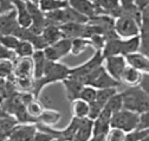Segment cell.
I'll return each instance as SVG.
<instances>
[{"label":"cell","mask_w":149,"mask_h":141,"mask_svg":"<svg viewBox=\"0 0 149 141\" xmlns=\"http://www.w3.org/2000/svg\"><path fill=\"white\" fill-rule=\"evenodd\" d=\"M70 75V68L65 64H62L59 62H49L45 65L43 76L39 80H34L33 82V87H32V95L36 98H39L40 93L43 91V89L51 84V83H56V82H62L64 81L68 76Z\"/></svg>","instance_id":"cell-1"},{"label":"cell","mask_w":149,"mask_h":141,"mask_svg":"<svg viewBox=\"0 0 149 141\" xmlns=\"http://www.w3.org/2000/svg\"><path fill=\"white\" fill-rule=\"evenodd\" d=\"M123 109L134 112L137 114L149 112V96L141 88L130 87L121 93Z\"/></svg>","instance_id":"cell-2"},{"label":"cell","mask_w":149,"mask_h":141,"mask_svg":"<svg viewBox=\"0 0 149 141\" xmlns=\"http://www.w3.org/2000/svg\"><path fill=\"white\" fill-rule=\"evenodd\" d=\"M137 120L139 114L130 112L127 109H122L117 113H115L110 119V127L111 128H117L123 131L124 133L132 132L136 129L137 126Z\"/></svg>","instance_id":"cell-3"},{"label":"cell","mask_w":149,"mask_h":141,"mask_svg":"<svg viewBox=\"0 0 149 141\" xmlns=\"http://www.w3.org/2000/svg\"><path fill=\"white\" fill-rule=\"evenodd\" d=\"M84 85H90L95 89H105V88H117L120 84L118 81L114 80L108 73L104 70L103 65L96 69L94 73H91L89 76H86L84 80Z\"/></svg>","instance_id":"cell-4"},{"label":"cell","mask_w":149,"mask_h":141,"mask_svg":"<svg viewBox=\"0 0 149 141\" xmlns=\"http://www.w3.org/2000/svg\"><path fill=\"white\" fill-rule=\"evenodd\" d=\"M114 31L121 39L132 38L140 34V24L129 15H122L115 19Z\"/></svg>","instance_id":"cell-5"},{"label":"cell","mask_w":149,"mask_h":141,"mask_svg":"<svg viewBox=\"0 0 149 141\" xmlns=\"http://www.w3.org/2000/svg\"><path fill=\"white\" fill-rule=\"evenodd\" d=\"M103 61H104V57L102 55V51L97 50V51H95L94 56H92L90 59H88L86 62H84L83 64H81L78 66H74V68H70V75L76 76L83 81L86 76H89L91 73H94L96 69L102 66Z\"/></svg>","instance_id":"cell-6"},{"label":"cell","mask_w":149,"mask_h":141,"mask_svg":"<svg viewBox=\"0 0 149 141\" xmlns=\"http://www.w3.org/2000/svg\"><path fill=\"white\" fill-rule=\"evenodd\" d=\"M71 49V39L69 38H61L52 45L46 46L43 52L46 61L49 62H58L62 57H65L70 54Z\"/></svg>","instance_id":"cell-7"},{"label":"cell","mask_w":149,"mask_h":141,"mask_svg":"<svg viewBox=\"0 0 149 141\" xmlns=\"http://www.w3.org/2000/svg\"><path fill=\"white\" fill-rule=\"evenodd\" d=\"M13 81L34 80L33 77V64L31 57H17L13 62Z\"/></svg>","instance_id":"cell-8"},{"label":"cell","mask_w":149,"mask_h":141,"mask_svg":"<svg viewBox=\"0 0 149 141\" xmlns=\"http://www.w3.org/2000/svg\"><path fill=\"white\" fill-rule=\"evenodd\" d=\"M36 132V123H17L7 138L12 141H33Z\"/></svg>","instance_id":"cell-9"},{"label":"cell","mask_w":149,"mask_h":141,"mask_svg":"<svg viewBox=\"0 0 149 141\" xmlns=\"http://www.w3.org/2000/svg\"><path fill=\"white\" fill-rule=\"evenodd\" d=\"M125 66L127 63L123 56H110V57H105L103 61V68L108 73V75H110L114 80L118 82Z\"/></svg>","instance_id":"cell-10"},{"label":"cell","mask_w":149,"mask_h":141,"mask_svg":"<svg viewBox=\"0 0 149 141\" xmlns=\"http://www.w3.org/2000/svg\"><path fill=\"white\" fill-rule=\"evenodd\" d=\"M66 3L70 8H72L76 12H78L79 14L86 17L88 19L94 15L102 14L98 6L94 3L89 1V0H66Z\"/></svg>","instance_id":"cell-11"},{"label":"cell","mask_w":149,"mask_h":141,"mask_svg":"<svg viewBox=\"0 0 149 141\" xmlns=\"http://www.w3.org/2000/svg\"><path fill=\"white\" fill-rule=\"evenodd\" d=\"M62 83H63L64 89H65L66 98L70 102L78 98L79 93L84 87V83L81 78H78L76 76H71V75H69L64 81H62Z\"/></svg>","instance_id":"cell-12"},{"label":"cell","mask_w":149,"mask_h":141,"mask_svg":"<svg viewBox=\"0 0 149 141\" xmlns=\"http://www.w3.org/2000/svg\"><path fill=\"white\" fill-rule=\"evenodd\" d=\"M123 57H124L128 66L136 69L137 71H140L142 74L149 73V58H148V56L143 55L142 52L137 51L135 54H130V55H127Z\"/></svg>","instance_id":"cell-13"},{"label":"cell","mask_w":149,"mask_h":141,"mask_svg":"<svg viewBox=\"0 0 149 141\" xmlns=\"http://www.w3.org/2000/svg\"><path fill=\"white\" fill-rule=\"evenodd\" d=\"M13 6L15 11V19L18 26L23 29H29L32 25V18L27 11L25 0H15Z\"/></svg>","instance_id":"cell-14"},{"label":"cell","mask_w":149,"mask_h":141,"mask_svg":"<svg viewBox=\"0 0 149 141\" xmlns=\"http://www.w3.org/2000/svg\"><path fill=\"white\" fill-rule=\"evenodd\" d=\"M85 25L79 23H66L59 25V30L63 38L74 39V38H84L85 37Z\"/></svg>","instance_id":"cell-15"},{"label":"cell","mask_w":149,"mask_h":141,"mask_svg":"<svg viewBox=\"0 0 149 141\" xmlns=\"http://www.w3.org/2000/svg\"><path fill=\"white\" fill-rule=\"evenodd\" d=\"M111 115L108 110L102 109L101 114L92 121V135H105L110 128Z\"/></svg>","instance_id":"cell-16"},{"label":"cell","mask_w":149,"mask_h":141,"mask_svg":"<svg viewBox=\"0 0 149 141\" xmlns=\"http://www.w3.org/2000/svg\"><path fill=\"white\" fill-rule=\"evenodd\" d=\"M18 27L19 26L17 24L14 10L8 13L0 15V36H4V34H13Z\"/></svg>","instance_id":"cell-17"},{"label":"cell","mask_w":149,"mask_h":141,"mask_svg":"<svg viewBox=\"0 0 149 141\" xmlns=\"http://www.w3.org/2000/svg\"><path fill=\"white\" fill-rule=\"evenodd\" d=\"M142 76L143 74L137 71L136 69H133V68H130V66H125L124 69V71L122 73L121 75V78H120V82L128 85V88L130 87H137L142 80Z\"/></svg>","instance_id":"cell-18"},{"label":"cell","mask_w":149,"mask_h":141,"mask_svg":"<svg viewBox=\"0 0 149 141\" xmlns=\"http://www.w3.org/2000/svg\"><path fill=\"white\" fill-rule=\"evenodd\" d=\"M32 64H33V77L34 80H39L43 76L45 65L47 63L43 50H36L33 52V55L31 56Z\"/></svg>","instance_id":"cell-19"},{"label":"cell","mask_w":149,"mask_h":141,"mask_svg":"<svg viewBox=\"0 0 149 141\" xmlns=\"http://www.w3.org/2000/svg\"><path fill=\"white\" fill-rule=\"evenodd\" d=\"M40 36H42V38L44 39V42H45V44L47 46L54 44L56 42H58L61 38H63L62 33H61V30H59V26L50 25V24L44 27V30L40 33Z\"/></svg>","instance_id":"cell-20"},{"label":"cell","mask_w":149,"mask_h":141,"mask_svg":"<svg viewBox=\"0 0 149 141\" xmlns=\"http://www.w3.org/2000/svg\"><path fill=\"white\" fill-rule=\"evenodd\" d=\"M92 136V121L83 119L79 123L77 132L74 133L72 141H88Z\"/></svg>","instance_id":"cell-21"},{"label":"cell","mask_w":149,"mask_h":141,"mask_svg":"<svg viewBox=\"0 0 149 141\" xmlns=\"http://www.w3.org/2000/svg\"><path fill=\"white\" fill-rule=\"evenodd\" d=\"M61 119H62V114L58 110H54L51 108H45L37 123H40V125H44L47 127H52L54 125H57L61 121Z\"/></svg>","instance_id":"cell-22"},{"label":"cell","mask_w":149,"mask_h":141,"mask_svg":"<svg viewBox=\"0 0 149 141\" xmlns=\"http://www.w3.org/2000/svg\"><path fill=\"white\" fill-rule=\"evenodd\" d=\"M141 40L140 36H135L132 38L121 39V56H127L130 54H135L140 51Z\"/></svg>","instance_id":"cell-23"},{"label":"cell","mask_w":149,"mask_h":141,"mask_svg":"<svg viewBox=\"0 0 149 141\" xmlns=\"http://www.w3.org/2000/svg\"><path fill=\"white\" fill-rule=\"evenodd\" d=\"M37 5L43 13H49L68 7L66 0H39Z\"/></svg>","instance_id":"cell-24"},{"label":"cell","mask_w":149,"mask_h":141,"mask_svg":"<svg viewBox=\"0 0 149 141\" xmlns=\"http://www.w3.org/2000/svg\"><path fill=\"white\" fill-rule=\"evenodd\" d=\"M25 109H26V113L34 120L38 122V119L40 117V115L43 114V110H44V107L42 105L40 101L36 97H32L29 102H26L25 104Z\"/></svg>","instance_id":"cell-25"},{"label":"cell","mask_w":149,"mask_h":141,"mask_svg":"<svg viewBox=\"0 0 149 141\" xmlns=\"http://www.w3.org/2000/svg\"><path fill=\"white\" fill-rule=\"evenodd\" d=\"M17 123H18L17 120L8 114H6L5 116L0 119V141H4L5 139H7L11 129Z\"/></svg>","instance_id":"cell-26"},{"label":"cell","mask_w":149,"mask_h":141,"mask_svg":"<svg viewBox=\"0 0 149 141\" xmlns=\"http://www.w3.org/2000/svg\"><path fill=\"white\" fill-rule=\"evenodd\" d=\"M88 112H89V104L79 98L72 101V117L77 119H86L88 117Z\"/></svg>","instance_id":"cell-27"},{"label":"cell","mask_w":149,"mask_h":141,"mask_svg":"<svg viewBox=\"0 0 149 141\" xmlns=\"http://www.w3.org/2000/svg\"><path fill=\"white\" fill-rule=\"evenodd\" d=\"M90 46V42L86 38H74L71 39V49H70V54L74 57H77L82 55L83 52Z\"/></svg>","instance_id":"cell-28"},{"label":"cell","mask_w":149,"mask_h":141,"mask_svg":"<svg viewBox=\"0 0 149 141\" xmlns=\"http://www.w3.org/2000/svg\"><path fill=\"white\" fill-rule=\"evenodd\" d=\"M103 109L108 110L111 115H114L115 113H117V112L122 110V109H123V102H122L121 93H118V91H117L113 97H111V98L107 102V104L103 107Z\"/></svg>","instance_id":"cell-29"},{"label":"cell","mask_w":149,"mask_h":141,"mask_svg":"<svg viewBox=\"0 0 149 141\" xmlns=\"http://www.w3.org/2000/svg\"><path fill=\"white\" fill-rule=\"evenodd\" d=\"M34 51L36 50L30 42L19 39V43L17 44V46L14 49V54L17 57H31Z\"/></svg>","instance_id":"cell-30"},{"label":"cell","mask_w":149,"mask_h":141,"mask_svg":"<svg viewBox=\"0 0 149 141\" xmlns=\"http://www.w3.org/2000/svg\"><path fill=\"white\" fill-rule=\"evenodd\" d=\"M117 93L116 88H105V89H98L97 94H96V100L95 102L97 104H100L101 107L103 108L104 105L107 104V102L113 97L115 94Z\"/></svg>","instance_id":"cell-31"},{"label":"cell","mask_w":149,"mask_h":141,"mask_svg":"<svg viewBox=\"0 0 149 141\" xmlns=\"http://www.w3.org/2000/svg\"><path fill=\"white\" fill-rule=\"evenodd\" d=\"M96 94H97V89H95V88H92L90 85H84L83 87V89L81 90L79 93V96L78 98L86 102L88 104L89 103H92V102H95L96 100Z\"/></svg>","instance_id":"cell-32"},{"label":"cell","mask_w":149,"mask_h":141,"mask_svg":"<svg viewBox=\"0 0 149 141\" xmlns=\"http://www.w3.org/2000/svg\"><path fill=\"white\" fill-rule=\"evenodd\" d=\"M13 74L12 61H0V80H8Z\"/></svg>","instance_id":"cell-33"},{"label":"cell","mask_w":149,"mask_h":141,"mask_svg":"<svg viewBox=\"0 0 149 141\" xmlns=\"http://www.w3.org/2000/svg\"><path fill=\"white\" fill-rule=\"evenodd\" d=\"M125 133L117 128H109V131L104 135L105 141H124Z\"/></svg>","instance_id":"cell-34"},{"label":"cell","mask_w":149,"mask_h":141,"mask_svg":"<svg viewBox=\"0 0 149 141\" xmlns=\"http://www.w3.org/2000/svg\"><path fill=\"white\" fill-rule=\"evenodd\" d=\"M18 43H19V39L15 36H13V34H4V36H0V44L10 50L14 51Z\"/></svg>","instance_id":"cell-35"},{"label":"cell","mask_w":149,"mask_h":141,"mask_svg":"<svg viewBox=\"0 0 149 141\" xmlns=\"http://www.w3.org/2000/svg\"><path fill=\"white\" fill-rule=\"evenodd\" d=\"M149 136V129H143V131H132L125 133L124 141H140L141 139Z\"/></svg>","instance_id":"cell-36"},{"label":"cell","mask_w":149,"mask_h":141,"mask_svg":"<svg viewBox=\"0 0 149 141\" xmlns=\"http://www.w3.org/2000/svg\"><path fill=\"white\" fill-rule=\"evenodd\" d=\"M143 129H149V112L139 114L136 131H143Z\"/></svg>","instance_id":"cell-37"},{"label":"cell","mask_w":149,"mask_h":141,"mask_svg":"<svg viewBox=\"0 0 149 141\" xmlns=\"http://www.w3.org/2000/svg\"><path fill=\"white\" fill-rule=\"evenodd\" d=\"M102 107L100 104H97L96 102H92V103H89V112H88V117L86 119H89V120H91V121H94L100 114H101V112H102Z\"/></svg>","instance_id":"cell-38"},{"label":"cell","mask_w":149,"mask_h":141,"mask_svg":"<svg viewBox=\"0 0 149 141\" xmlns=\"http://www.w3.org/2000/svg\"><path fill=\"white\" fill-rule=\"evenodd\" d=\"M17 58L13 50H10L0 44V61H12L14 62Z\"/></svg>","instance_id":"cell-39"},{"label":"cell","mask_w":149,"mask_h":141,"mask_svg":"<svg viewBox=\"0 0 149 141\" xmlns=\"http://www.w3.org/2000/svg\"><path fill=\"white\" fill-rule=\"evenodd\" d=\"M52 139H53V136L51 134L37 129V132L34 134V138H33V141H51Z\"/></svg>","instance_id":"cell-40"},{"label":"cell","mask_w":149,"mask_h":141,"mask_svg":"<svg viewBox=\"0 0 149 141\" xmlns=\"http://www.w3.org/2000/svg\"><path fill=\"white\" fill-rule=\"evenodd\" d=\"M134 5H135V7H136L140 12H142L143 10L148 8V6H149V0H134Z\"/></svg>","instance_id":"cell-41"},{"label":"cell","mask_w":149,"mask_h":141,"mask_svg":"<svg viewBox=\"0 0 149 141\" xmlns=\"http://www.w3.org/2000/svg\"><path fill=\"white\" fill-rule=\"evenodd\" d=\"M88 141H105L104 135H92Z\"/></svg>","instance_id":"cell-42"},{"label":"cell","mask_w":149,"mask_h":141,"mask_svg":"<svg viewBox=\"0 0 149 141\" xmlns=\"http://www.w3.org/2000/svg\"><path fill=\"white\" fill-rule=\"evenodd\" d=\"M5 115H6V113H5L4 109L1 108V105H0V119H1L3 116H5Z\"/></svg>","instance_id":"cell-43"},{"label":"cell","mask_w":149,"mask_h":141,"mask_svg":"<svg viewBox=\"0 0 149 141\" xmlns=\"http://www.w3.org/2000/svg\"><path fill=\"white\" fill-rule=\"evenodd\" d=\"M51 141H66V140H64V139H62V138H53Z\"/></svg>","instance_id":"cell-44"},{"label":"cell","mask_w":149,"mask_h":141,"mask_svg":"<svg viewBox=\"0 0 149 141\" xmlns=\"http://www.w3.org/2000/svg\"><path fill=\"white\" fill-rule=\"evenodd\" d=\"M140 141H149V136H146V138H143V139H141Z\"/></svg>","instance_id":"cell-45"},{"label":"cell","mask_w":149,"mask_h":141,"mask_svg":"<svg viewBox=\"0 0 149 141\" xmlns=\"http://www.w3.org/2000/svg\"><path fill=\"white\" fill-rule=\"evenodd\" d=\"M89 1H91V3H94V4H96V3L98 1V0H89Z\"/></svg>","instance_id":"cell-46"},{"label":"cell","mask_w":149,"mask_h":141,"mask_svg":"<svg viewBox=\"0 0 149 141\" xmlns=\"http://www.w3.org/2000/svg\"><path fill=\"white\" fill-rule=\"evenodd\" d=\"M4 141H12V140H10V139H8V138H7V139H5V140H4Z\"/></svg>","instance_id":"cell-47"}]
</instances>
